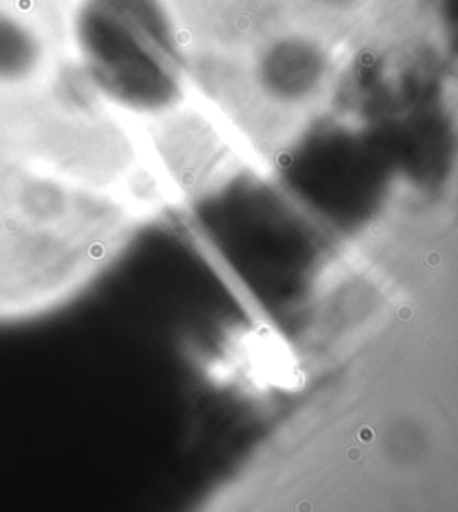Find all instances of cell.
<instances>
[{"instance_id": "obj_1", "label": "cell", "mask_w": 458, "mask_h": 512, "mask_svg": "<svg viewBox=\"0 0 458 512\" xmlns=\"http://www.w3.org/2000/svg\"><path fill=\"white\" fill-rule=\"evenodd\" d=\"M76 40L88 76L124 108L160 111L178 99L179 52L160 0H85Z\"/></svg>"}, {"instance_id": "obj_2", "label": "cell", "mask_w": 458, "mask_h": 512, "mask_svg": "<svg viewBox=\"0 0 458 512\" xmlns=\"http://www.w3.org/2000/svg\"><path fill=\"white\" fill-rule=\"evenodd\" d=\"M40 61V43L31 29L0 11V81L29 76Z\"/></svg>"}]
</instances>
